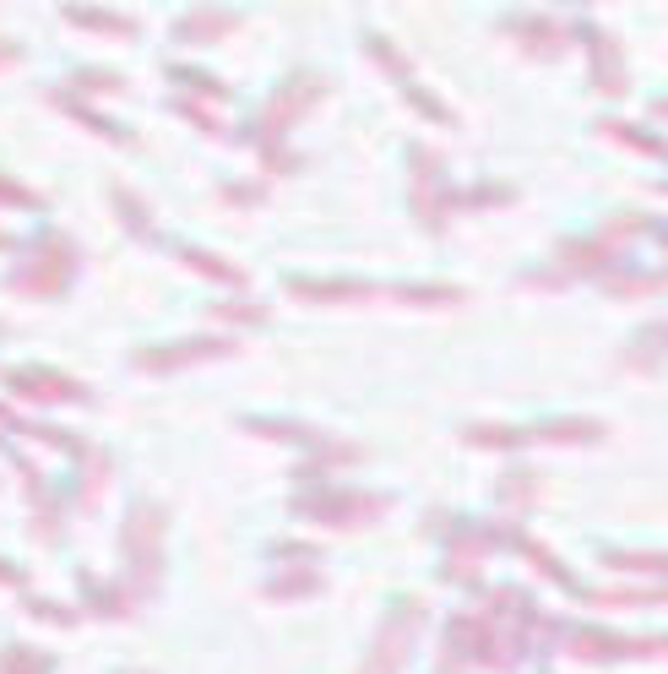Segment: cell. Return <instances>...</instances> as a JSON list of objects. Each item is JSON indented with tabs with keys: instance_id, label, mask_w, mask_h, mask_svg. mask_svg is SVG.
Listing matches in <instances>:
<instances>
[{
	"instance_id": "cell-6",
	"label": "cell",
	"mask_w": 668,
	"mask_h": 674,
	"mask_svg": "<svg viewBox=\"0 0 668 674\" xmlns=\"http://www.w3.org/2000/svg\"><path fill=\"white\" fill-rule=\"evenodd\" d=\"M234 343L229 337H201V343H174V348H152V354H136L141 370H169V365H201V359H218L229 354Z\"/></svg>"
},
{
	"instance_id": "cell-9",
	"label": "cell",
	"mask_w": 668,
	"mask_h": 674,
	"mask_svg": "<svg viewBox=\"0 0 668 674\" xmlns=\"http://www.w3.org/2000/svg\"><path fill=\"white\" fill-rule=\"evenodd\" d=\"M229 28H234V17H223V11H197V17L174 22V39H185V44H206V39H218V33H229Z\"/></svg>"
},
{
	"instance_id": "cell-10",
	"label": "cell",
	"mask_w": 668,
	"mask_h": 674,
	"mask_svg": "<svg viewBox=\"0 0 668 674\" xmlns=\"http://www.w3.org/2000/svg\"><path fill=\"white\" fill-rule=\"evenodd\" d=\"M55 664L44 659V653H33V647H11L6 659H0V674H50Z\"/></svg>"
},
{
	"instance_id": "cell-12",
	"label": "cell",
	"mask_w": 668,
	"mask_h": 674,
	"mask_svg": "<svg viewBox=\"0 0 668 674\" xmlns=\"http://www.w3.org/2000/svg\"><path fill=\"white\" fill-rule=\"evenodd\" d=\"M321 588V577H288V582H277L272 593H316Z\"/></svg>"
},
{
	"instance_id": "cell-5",
	"label": "cell",
	"mask_w": 668,
	"mask_h": 674,
	"mask_svg": "<svg viewBox=\"0 0 668 674\" xmlns=\"http://www.w3.org/2000/svg\"><path fill=\"white\" fill-rule=\"evenodd\" d=\"M381 506H386L381 495H348V489H337V495L305 501L299 517H316V523H364V517H375Z\"/></svg>"
},
{
	"instance_id": "cell-1",
	"label": "cell",
	"mask_w": 668,
	"mask_h": 674,
	"mask_svg": "<svg viewBox=\"0 0 668 674\" xmlns=\"http://www.w3.org/2000/svg\"><path fill=\"white\" fill-rule=\"evenodd\" d=\"M126 566H131V599H147L163 571V512L141 501L126 517Z\"/></svg>"
},
{
	"instance_id": "cell-3",
	"label": "cell",
	"mask_w": 668,
	"mask_h": 674,
	"mask_svg": "<svg viewBox=\"0 0 668 674\" xmlns=\"http://www.w3.org/2000/svg\"><path fill=\"white\" fill-rule=\"evenodd\" d=\"M418 620H424V604H402V614L386 620V631H381V642H375V653H370V664L364 674H397L407 664V653H413V631H418Z\"/></svg>"
},
{
	"instance_id": "cell-8",
	"label": "cell",
	"mask_w": 668,
	"mask_h": 674,
	"mask_svg": "<svg viewBox=\"0 0 668 674\" xmlns=\"http://www.w3.org/2000/svg\"><path fill=\"white\" fill-rule=\"evenodd\" d=\"M619 359H625V370H653V365H664V359H668V322H664V327L636 333V343H630Z\"/></svg>"
},
{
	"instance_id": "cell-11",
	"label": "cell",
	"mask_w": 668,
	"mask_h": 674,
	"mask_svg": "<svg viewBox=\"0 0 668 674\" xmlns=\"http://www.w3.org/2000/svg\"><path fill=\"white\" fill-rule=\"evenodd\" d=\"M185 262H191V267H201L206 277H223V283H245V277H240V267H229V262H212V256H197V251H185Z\"/></svg>"
},
{
	"instance_id": "cell-13",
	"label": "cell",
	"mask_w": 668,
	"mask_h": 674,
	"mask_svg": "<svg viewBox=\"0 0 668 674\" xmlns=\"http://www.w3.org/2000/svg\"><path fill=\"white\" fill-rule=\"evenodd\" d=\"M0 202H17V207H33V197L22 191V186H11V180H0Z\"/></svg>"
},
{
	"instance_id": "cell-2",
	"label": "cell",
	"mask_w": 668,
	"mask_h": 674,
	"mask_svg": "<svg viewBox=\"0 0 668 674\" xmlns=\"http://www.w3.org/2000/svg\"><path fill=\"white\" fill-rule=\"evenodd\" d=\"M66 272H71V245L66 240H44L39 256H28L22 267L11 272V288L28 294V299H44V294L66 288Z\"/></svg>"
},
{
	"instance_id": "cell-4",
	"label": "cell",
	"mask_w": 668,
	"mask_h": 674,
	"mask_svg": "<svg viewBox=\"0 0 668 674\" xmlns=\"http://www.w3.org/2000/svg\"><path fill=\"white\" fill-rule=\"evenodd\" d=\"M321 93H327L321 82H310V76H288V82L272 93V104L262 109V131L283 136L294 120H299V115H305V109H310V104H316V98H321Z\"/></svg>"
},
{
	"instance_id": "cell-7",
	"label": "cell",
	"mask_w": 668,
	"mask_h": 674,
	"mask_svg": "<svg viewBox=\"0 0 668 674\" xmlns=\"http://www.w3.org/2000/svg\"><path fill=\"white\" fill-rule=\"evenodd\" d=\"M0 381H11L22 398H50V403L82 398V387H71V376H61V370H11V376H0Z\"/></svg>"
}]
</instances>
